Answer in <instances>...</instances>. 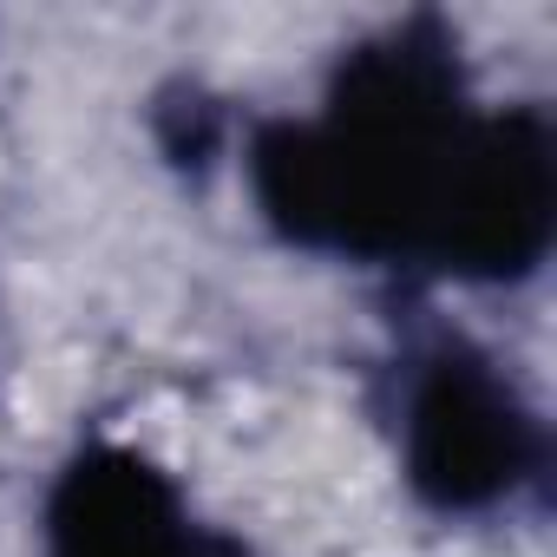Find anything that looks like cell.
<instances>
[{"mask_svg":"<svg viewBox=\"0 0 557 557\" xmlns=\"http://www.w3.org/2000/svg\"><path fill=\"white\" fill-rule=\"evenodd\" d=\"M400 440L413 492L440 511H485L511 498L544 459L537 413L518 400L498 361H485L459 335L413 355Z\"/></svg>","mask_w":557,"mask_h":557,"instance_id":"obj_2","label":"cell"},{"mask_svg":"<svg viewBox=\"0 0 557 557\" xmlns=\"http://www.w3.org/2000/svg\"><path fill=\"white\" fill-rule=\"evenodd\" d=\"M47 557H236V544L197 531L177 485L151 459L92 446L53 485Z\"/></svg>","mask_w":557,"mask_h":557,"instance_id":"obj_4","label":"cell"},{"mask_svg":"<svg viewBox=\"0 0 557 557\" xmlns=\"http://www.w3.org/2000/svg\"><path fill=\"white\" fill-rule=\"evenodd\" d=\"M479 119L453 47L433 27H400L342 66L322 119L269 125L249 151V177L289 243L361 262H426Z\"/></svg>","mask_w":557,"mask_h":557,"instance_id":"obj_1","label":"cell"},{"mask_svg":"<svg viewBox=\"0 0 557 557\" xmlns=\"http://www.w3.org/2000/svg\"><path fill=\"white\" fill-rule=\"evenodd\" d=\"M550 216H557L550 125L537 112H485L446 197L426 269L472 275V283L524 275L550 243Z\"/></svg>","mask_w":557,"mask_h":557,"instance_id":"obj_3","label":"cell"}]
</instances>
